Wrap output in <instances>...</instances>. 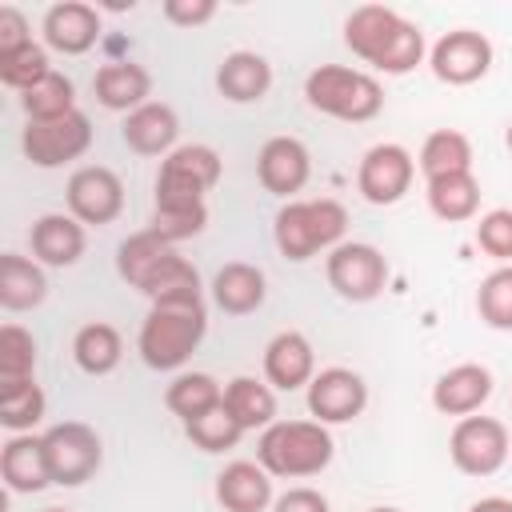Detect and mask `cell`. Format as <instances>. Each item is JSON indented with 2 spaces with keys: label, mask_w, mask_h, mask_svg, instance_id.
I'll use <instances>...</instances> for the list:
<instances>
[{
  "label": "cell",
  "mask_w": 512,
  "mask_h": 512,
  "mask_svg": "<svg viewBox=\"0 0 512 512\" xmlns=\"http://www.w3.org/2000/svg\"><path fill=\"white\" fill-rule=\"evenodd\" d=\"M344 44L352 48V56L388 76H404L424 60V32L384 4L352 8L344 20Z\"/></svg>",
  "instance_id": "cell-1"
},
{
  "label": "cell",
  "mask_w": 512,
  "mask_h": 512,
  "mask_svg": "<svg viewBox=\"0 0 512 512\" xmlns=\"http://www.w3.org/2000/svg\"><path fill=\"white\" fill-rule=\"evenodd\" d=\"M204 332H208L204 300H156L140 324L136 348L148 368L172 372L200 348Z\"/></svg>",
  "instance_id": "cell-2"
},
{
  "label": "cell",
  "mask_w": 512,
  "mask_h": 512,
  "mask_svg": "<svg viewBox=\"0 0 512 512\" xmlns=\"http://www.w3.org/2000/svg\"><path fill=\"white\" fill-rule=\"evenodd\" d=\"M332 432L320 420H276L260 432L256 464L280 480H304L332 464Z\"/></svg>",
  "instance_id": "cell-3"
},
{
  "label": "cell",
  "mask_w": 512,
  "mask_h": 512,
  "mask_svg": "<svg viewBox=\"0 0 512 512\" xmlns=\"http://www.w3.org/2000/svg\"><path fill=\"white\" fill-rule=\"evenodd\" d=\"M304 100L308 108L332 116V120H348V124H364L372 116H380L384 108V88L376 76L360 72V68H344V64H320L308 72L304 80Z\"/></svg>",
  "instance_id": "cell-4"
},
{
  "label": "cell",
  "mask_w": 512,
  "mask_h": 512,
  "mask_svg": "<svg viewBox=\"0 0 512 512\" xmlns=\"http://www.w3.org/2000/svg\"><path fill=\"white\" fill-rule=\"evenodd\" d=\"M344 228H348L344 204L320 196V200H288V204L276 212L272 236H276V248H280L284 260L304 264V260H312L320 248H336L340 236H344Z\"/></svg>",
  "instance_id": "cell-5"
},
{
  "label": "cell",
  "mask_w": 512,
  "mask_h": 512,
  "mask_svg": "<svg viewBox=\"0 0 512 512\" xmlns=\"http://www.w3.org/2000/svg\"><path fill=\"white\" fill-rule=\"evenodd\" d=\"M224 160L208 144H180L164 156L156 172V212H196L208 208L204 196L220 184Z\"/></svg>",
  "instance_id": "cell-6"
},
{
  "label": "cell",
  "mask_w": 512,
  "mask_h": 512,
  "mask_svg": "<svg viewBox=\"0 0 512 512\" xmlns=\"http://www.w3.org/2000/svg\"><path fill=\"white\" fill-rule=\"evenodd\" d=\"M44 456H48L52 484L76 488V484L96 476V468L104 460V448H100V436L88 424L64 420V424H52L44 432Z\"/></svg>",
  "instance_id": "cell-7"
},
{
  "label": "cell",
  "mask_w": 512,
  "mask_h": 512,
  "mask_svg": "<svg viewBox=\"0 0 512 512\" xmlns=\"http://www.w3.org/2000/svg\"><path fill=\"white\" fill-rule=\"evenodd\" d=\"M324 272H328V284L336 296L352 300V304H368L384 292L388 284V260L380 248L372 244H336L324 260Z\"/></svg>",
  "instance_id": "cell-8"
},
{
  "label": "cell",
  "mask_w": 512,
  "mask_h": 512,
  "mask_svg": "<svg viewBox=\"0 0 512 512\" xmlns=\"http://www.w3.org/2000/svg\"><path fill=\"white\" fill-rule=\"evenodd\" d=\"M508 452H512V436L496 416H464L448 440V456L464 476L500 472Z\"/></svg>",
  "instance_id": "cell-9"
},
{
  "label": "cell",
  "mask_w": 512,
  "mask_h": 512,
  "mask_svg": "<svg viewBox=\"0 0 512 512\" xmlns=\"http://www.w3.org/2000/svg\"><path fill=\"white\" fill-rule=\"evenodd\" d=\"M24 156L36 164V168H60L68 160H80L88 148H92V120L76 108L60 120H40V124H28L24 136Z\"/></svg>",
  "instance_id": "cell-10"
},
{
  "label": "cell",
  "mask_w": 512,
  "mask_h": 512,
  "mask_svg": "<svg viewBox=\"0 0 512 512\" xmlns=\"http://www.w3.org/2000/svg\"><path fill=\"white\" fill-rule=\"evenodd\" d=\"M64 200H68V216H76L80 224H112L120 212H124V184L112 168L104 164H84L72 172L68 188H64Z\"/></svg>",
  "instance_id": "cell-11"
},
{
  "label": "cell",
  "mask_w": 512,
  "mask_h": 512,
  "mask_svg": "<svg viewBox=\"0 0 512 512\" xmlns=\"http://www.w3.org/2000/svg\"><path fill=\"white\" fill-rule=\"evenodd\" d=\"M412 176H416V160L408 148L400 144H372L356 168V192L368 200V204H396L408 188H412Z\"/></svg>",
  "instance_id": "cell-12"
},
{
  "label": "cell",
  "mask_w": 512,
  "mask_h": 512,
  "mask_svg": "<svg viewBox=\"0 0 512 512\" xmlns=\"http://www.w3.org/2000/svg\"><path fill=\"white\" fill-rule=\"evenodd\" d=\"M428 64H432V76L444 84H476L492 68V44L472 28H456L432 44Z\"/></svg>",
  "instance_id": "cell-13"
},
{
  "label": "cell",
  "mask_w": 512,
  "mask_h": 512,
  "mask_svg": "<svg viewBox=\"0 0 512 512\" xmlns=\"http://www.w3.org/2000/svg\"><path fill=\"white\" fill-rule=\"evenodd\" d=\"M368 384L352 368H324L308 384V412L320 424H348L364 412Z\"/></svg>",
  "instance_id": "cell-14"
},
{
  "label": "cell",
  "mask_w": 512,
  "mask_h": 512,
  "mask_svg": "<svg viewBox=\"0 0 512 512\" xmlns=\"http://www.w3.org/2000/svg\"><path fill=\"white\" fill-rule=\"evenodd\" d=\"M256 176L272 196H296L312 176V156L296 136H272L256 156Z\"/></svg>",
  "instance_id": "cell-15"
},
{
  "label": "cell",
  "mask_w": 512,
  "mask_h": 512,
  "mask_svg": "<svg viewBox=\"0 0 512 512\" xmlns=\"http://www.w3.org/2000/svg\"><path fill=\"white\" fill-rule=\"evenodd\" d=\"M44 44L64 56H84L100 40V12L84 0H60L44 12Z\"/></svg>",
  "instance_id": "cell-16"
},
{
  "label": "cell",
  "mask_w": 512,
  "mask_h": 512,
  "mask_svg": "<svg viewBox=\"0 0 512 512\" xmlns=\"http://www.w3.org/2000/svg\"><path fill=\"white\" fill-rule=\"evenodd\" d=\"M316 376V352L308 344L304 332H276L264 348V380L280 392H296L308 388Z\"/></svg>",
  "instance_id": "cell-17"
},
{
  "label": "cell",
  "mask_w": 512,
  "mask_h": 512,
  "mask_svg": "<svg viewBox=\"0 0 512 512\" xmlns=\"http://www.w3.org/2000/svg\"><path fill=\"white\" fill-rule=\"evenodd\" d=\"M120 136H124V144H128L136 156H168V152H176L180 120H176V112H172L168 104L148 100L144 108H136V112L124 116Z\"/></svg>",
  "instance_id": "cell-18"
},
{
  "label": "cell",
  "mask_w": 512,
  "mask_h": 512,
  "mask_svg": "<svg viewBox=\"0 0 512 512\" xmlns=\"http://www.w3.org/2000/svg\"><path fill=\"white\" fill-rule=\"evenodd\" d=\"M492 396V372L484 364H456L432 384V404L444 416H472Z\"/></svg>",
  "instance_id": "cell-19"
},
{
  "label": "cell",
  "mask_w": 512,
  "mask_h": 512,
  "mask_svg": "<svg viewBox=\"0 0 512 512\" xmlns=\"http://www.w3.org/2000/svg\"><path fill=\"white\" fill-rule=\"evenodd\" d=\"M0 476H4L8 492H44L52 484L44 436H32V432L8 436V444L0 448Z\"/></svg>",
  "instance_id": "cell-20"
},
{
  "label": "cell",
  "mask_w": 512,
  "mask_h": 512,
  "mask_svg": "<svg viewBox=\"0 0 512 512\" xmlns=\"http://www.w3.org/2000/svg\"><path fill=\"white\" fill-rule=\"evenodd\" d=\"M32 256L48 268H72L80 256H84V224L76 216H64V212H48L32 224Z\"/></svg>",
  "instance_id": "cell-21"
},
{
  "label": "cell",
  "mask_w": 512,
  "mask_h": 512,
  "mask_svg": "<svg viewBox=\"0 0 512 512\" xmlns=\"http://www.w3.org/2000/svg\"><path fill=\"white\" fill-rule=\"evenodd\" d=\"M216 500L224 512H264L272 504V476L252 460H232L216 476Z\"/></svg>",
  "instance_id": "cell-22"
},
{
  "label": "cell",
  "mask_w": 512,
  "mask_h": 512,
  "mask_svg": "<svg viewBox=\"0 0 512 512\" xmlns=\"http://www.w3.org/2000/svg\"><path fill=\"white\" fill-rule=\"evenodd\" d=\"M92 92L104 108L112 112H136L148 104L152 96V76L144 64H132V60H112L104 68H96V80H92Z\"/></svg>",
  "instance_id": "cell-23"
},
{
  "label": "cell",
  "mask_w": 512,
  "mask_h": 512,
  "mask_svg": "<svg viewBox=\"0 0 512 512\" xmlns=\"http://www.w3.org/2000/svg\"><path fill=\"white\" fill-rule=\"evenodd\" d=\"M216 88L232 104H252L264 100L272 88V64L260 52H232L216 68Z\"/></svg>",
  "instance_id": "cell-24"
},
{
  "label": "cell",
  "mask_w": 512,
  "mask_h": 512,
  "mask_svg": "<svg viewBox=\"0 0 512 512\" xmlns=\"http://www.w3.org/2000/svg\"><path fill=\"white\" fill-rule=\"evenodd\" d=\"M268 296V284H264V272L256 264H244V260H232L224 264L216 276H212V300L228 312V316H248L264 304Z\"/></svg>",
  "instance_id": "cell-25"
},
{
  "label": "cell",
  "mask_w": 512,
  "mask_h": 512,
  "mask_svg": "<svg viewBox=\"0 0 512 512\" xmlns=\"http://www.w3.org/2000/svg\"><path fill=\"white\" fill-rule=\"evenodd\" d=\"M44 296H48V280H44L40 260L4 252L0 256V304L8 312H28V308L44 304Z\"/></svg>",
  "instance_id": "cell-26"
},
{
  "label": "cell",
  "mask_w": 512,
  "mask_h": 512,
  "mask_svg": "<svg viewBox=\"0 0 512 512\" xmlns=\"http://www.w3.org/2000/svg\"><path fill=\"white\" fill-rule=\"evenodd\" d=\"M428 208L448 224L472 220L480 208V180L472 172H452V176L428 180Z\"/></svg>",
  "instance_id": "cell-27"
},
{
  "label": "cell",
  "mask_w": 512,
  "mask_h": 512,
  "mask_svg": "<svg viewBox=\"0 0 512 512\" xmlns=\"http://www.w3.org/2000/svg\"><path fill=\"white\" fill-rule=\"evenodd\" d=\"M224 408L240 420V428H268L276 424V392L264 380L252 376H236L224 384Z\"/></svg>",
  "instance_id": "cell-28"
},
{
  "label": "cell",
  "mask_w": 512,
  "mask_h": 512,
  "mask_svg": "<svg viewBox=\"0 0 512 512\" xmlns=\"http://www.w3.org/2000/svg\"><path fill=\"white\" fill-rule=\"evenodd\" d=\"M72 356H76V364H80L88 376H108V372L120 364V356H124V340H120V332H116L112 324L92 320V324H84V328L76 332Z\"/></svg>",
  "instance_id": "cell-29"
},
{
  "label": "cell",
  "mask_w": 512,
  "mask_h": 512,
  "mask_svg": "<svg viewBox=\"0 0 512 512\" xmlns=\"http://www.w3.org/2000/svg\"><path fill=\"white\" fill-rule=\"evenodd\" d=\"M220 400H224V388H220V380L208 376V372H180V376L168 384V392H164L168 412L180 416L184 424L196 420V416H204V412H212Z\"/></svg>",
  "instance_id": "cell-30"
},
{
  "label": "cell",
  "mask_w": 512,
  "mask_h": 512,
  "mask_svg": "<svg viewBox=\"0 0 512 512\" xmlns=\"http://www.w3.org/2000/svg\"><path fill=\"white\" fill-rule=\"evenodd\" d=\"M420 172H424V180L452 176V172H472V140L456 128L432 132L420 148Z\"/></svg>",
  "instance_id": "cell-31"
},
{
  "label": "cell",
  "mask_w": 512,
  "mask_h": 512,
  "mask_svg": "<svg viewBox=\"0 0 512 512\" xmlns=\"http://www.w3.org/2000/svg\"><path fill=\"white\" fill-rule=\"evenodd\" d=\"M20 108L28 116V124H40V120H60L68 112H76V88L64 72H48L40 84H32L28 92H20Z\"/></svg>",
  "instance_id": "cell-32"
},
{
  "label": "cell",
  "mask_w": 512,
  "mask_h": 512,
  "mask_svg": "<svg viewBox=\"0 0 512 512\" xmlns=\"http://www.w3.org/2000/svg\"><path fill=\"white\" fill-rule=\"evenodd\" d=\"M36 372V340L28 328L20 324H4L0 328V388H16L28 384Z\"/></svg>",
  "instance_id": "cell-33"
},
{
  "label": "cell",
  "mask_w": 512,
  "mask_h": 512,
  "mask_svg": "<svg viewBox=\"0 0 512 512\" xmlns=\"http://www.w3.org/2000/svg\"><path fill=\"white\" fill-rule=\"evenodd\" d=\"M44 388L36 380L28 384H16V388H0V424L16 436V432H32L40 420H44Z\"/></svg>",
  "instance_id": "cell-34"
},
{
  "label": "cell",
  "mask_w": 512,
  "mask_h": 512,
  "mask_svg": "<svg viewBox=\"0 0 512 512\" xmlns=\"http://www.w3.org/2000/svg\"><path fill=\"white\" fill-rule=\"evenodd\" d=\"M184 436H188L200 452H228V448L240 444L244 428H240V420H236V416L224 408V400H220L212 412L188 420V424H184Z\"/></svg>",
  "instance_id": "cell-35"
},
{
  "label": "cell",
  "mask_w": 512,
  "mask_h": 512,
  "mask_svg": "<svg viewBox=\"0 0 512 512\" xmlns=\"http://www.w3.org/2000/svg\"><path fill=\"white\" fill-rule=\"evenodd\" d=\"M476 312L488 328H500V332H512V264L488 272L480 280V292H476Z\"/></svg>",
  "instance_id": "cell-36"
},
{
  "label": "cell",
  "mask_w": 512,
  "mask_h": 512,
  "mask_svg": "<svg viewBox=\"0 0 512 512\" xmlns=\"http://www.w3.org/2000/svg\"><path fill=\"white\" fill-rule=\"evenodd\" d=\"M48 72H52V64H48V52H44L40 44H28V48H20V52H12V56H0V80H4L8 88H16V92H28V88L40 84Z\"/></svg>",
  "instance_id": "cell-37"
},
{
  "label": "cell",
  "mask_w": 512,
  "mask_h": 512,
  "mask_svg": "<svg viewBox=\"0 0 512 512\" xmlns=\"http://www.w3.org/2000/svg\"><path fill=\"white\" fill-rule=\"evenodd\" d=\"M476 244L492 260H512V208H492L476 224Z\"/></svg>",
  "instance_id": "cell-38"
},
{
  "label": "cell",
  "mask_w": 512,
  "mask_h": 512,
  "mask_svg": "<svg viewBox=\"0 0 512 512\" xmlns=\"http://www.w3.org/2000/svg\"><path fill=\"white\" fill-rule=\"evenodd\" d=\"M204 224H208V208H196V212H156L152 216V232L160 240H168V244H180V240L204 232Z\"/></svg>",
  "instance_id": "cell-39"
},
{
  "label": "cell",
  "mask_w": 512,
  "mask_h": 512,
  "mask_svg": "<svg viewBox=\"0 0 512 512\" xmlns=\"http://www.w3.org/2000/svg\"><path fill=\"white\" fill-rule=\"evenodd\" d=\"M164 16L176 28H200L216 16V0H164Z\"/></svg>",
  "instance_id": "cell-40"
},
{
  "label": "cell",
  "mask_w": 512,
  "mask_h": 512,
  "mask_svg": "<svg viewBox=\"0 0 512 512\" xmlns=\"http://www.w3.org/2000/svg\"><path fill=\"white\" fill-rule=\"evenodd\" d=\"M28 44H32L28 20H24L12 4H4V8H0V56H12V52H20V48H28Z\"/></svg>",
  "instance_id": "cell-41"
},
{
  "label": "cell",
  "mask_w": 512,
  "mask_h": 512,
  "mask_svg": "<svg viewBox=\"0 0 512 512\" xmlns=\"http://www.w3.org/2000/svg\"><path fill=\"white\" fill-rule=\"evenodd\" d=\"M272 512H332V508L316 488H288L284 496L272 500Z\"/></svg>",
  "instance_id": "cell-42"
},
{
  "label": "cell",
  "mask_w": 512,
  "mask_h": 512,
  "mask_svg": "<svg viewBox=\"0 0 512 512\" xmlns=\"http://www.w3.org/2000/svg\"><path fill=\"white\" fill-rule=\"evenodd\" d=\"M468 512H512V500H508V496H484V500H476Z\"/></svg>",
  "instance_id": "cell-43"
},
{
  "label": "cell",
  "mask_w": 512,
  "mask_h": 512,
  "mask_svg": "<svg viewBox=\"0 0 512 512\" xmlns=\"http://www.w3.org/2000/svg\"><path fill=\"white\" fill-rule=\"evenodd\" d=\"M504 144H508V152H512V120H508V132H504Z\"/></svg>",
  "instance_id": "cell-44"
},
{
  "label": "cell",
  "mask_w": 512,
  "mask_h": 512,
  "mask_svg": "<svg viewBox=\"0 0 512 512\" xmlns=\"http://www.w3.org/2000/svg\"><path fill=\"white\" fill-rule=\"evenodd\" d=\"M368 512H400V508H368Z\"/></svg>",
  "instance_id": "cell-45"
},
{
  "label": "cell",
  "mask_w": 512,
  "mask_h": 512,
  "mask_svg": "<svg viewBox=\"0 0 512 512\" xmlns=\"http://www.w3.org/2000/svg\"><path fill=\"white\" fill-rule=\"evenodd\" d=\"M40 512H68V508H40Z\"/></svg>",
  "instance_id": "cell-46"
}]
</instances>
